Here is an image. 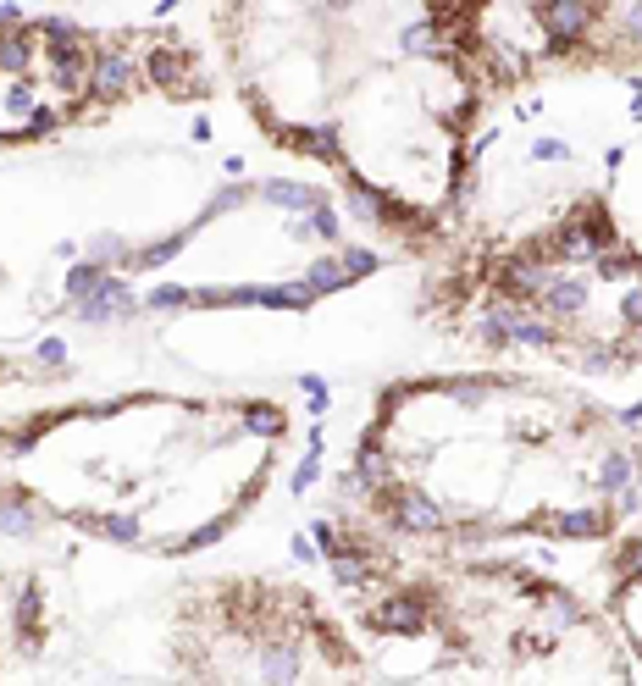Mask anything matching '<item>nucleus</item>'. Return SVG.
I'll use <instances>...</instances> for the list:
<instances>
[{
	"instance_id": "f257e3e1",
	"label": "nucleus",
	"mask_w": 642,
	"mask_h": 686,
	"mask_svg": "<svg viewBox=\"0 0 642 686\" xmlns=\"http://www.w3.org/2000/svg\"><path fill=\"white\" fill-rule=\"evenodd\" d=\"M609 609H615L631 653L642 659V526L615 537V554H609Z\"/></svg>"
}]
</instances>
